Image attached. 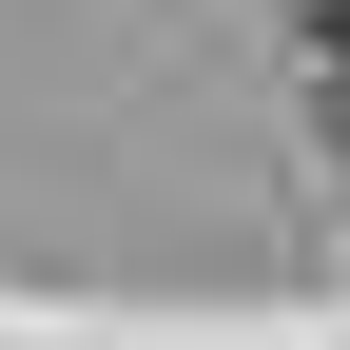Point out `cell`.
Listing matches in <instances>:
<instances>
[{"label":"cell","instance_id":"cell-1","mask_svg":"<svg viewBox=\"0 0 350 350\" xmlns=\"http://www.w3.org/2000/svg\"><path fill=\"white\" fill-rule=\"evenodd\" d=\"M292 20H312V59H331V78H350V0H292Z\"/></svg>","mask_w":350,"mask_h":350}]
</instances>
